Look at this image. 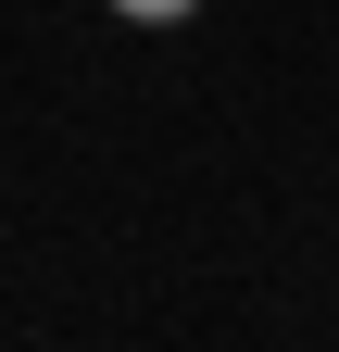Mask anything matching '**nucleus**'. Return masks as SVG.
Returning a JSON list of instances; mask_svg holds the SVG:
<instances>
[{
  "label": "nucleus",
  "mask_w": 339,
  "mask_h": 352,
  "mask_svg": "<svg viewBox=\"0 0 339 352\" xmlns=\"http://www.w3.org/2000/svg\"><path fill=\"white\" fill-rule=\"evenodd\" d=\"M113 13H126V25H189L201 0H113Z\"/></svg>",
  "instance_id": "obj_1"
}]
</instances>
